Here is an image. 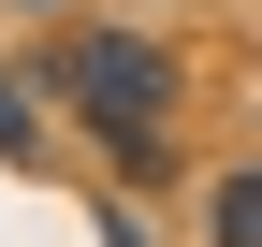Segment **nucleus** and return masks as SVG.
<instances>
[{
  "label": "nucleus",
  "mask_w": 262,
  "mask_h": 247,
  "mask_svg": "<svg viewBox=\"0 0 262 247\" xmlns=\"http://www.w3.org/2000/svg\"><path fill=\"white\" fill-rule=\"evenodd\" d=\"M58 87L88 102V131L117 145V175H160V102H175V58L131 44V29H73L58 44Z\"/></svg>",
  "instance_id": "1"
},
{
  "label": "nucleus",
  "mask_w": 262,
  "mask_h": 247,
  "mask_svg": "<svg viewBox=\"0 0 262 247\" xmlns=\"http://www.w3.org/2000/svg\"><path fill=\"white\" fill-rule=\"evenodd\" d=\"M204 233H219V247H262V160H248V175H219V204H204Z\"/></svg>",
  "instance_id": "2"
},
{
  "label": "nucleus",
  "mask_w": 262,
  "mask_h": 247,
  "mask_svg": "<svg viewBox=\"0 0 262 247\" xmlns=\"http://www.w3.org/2000/svg\"><path fill=\"white\" fill-rule=\"evenodd\" d=\"M0 160H44V102H29L15 73H0Z\"/></svg>",
  "instance_id": "3"
}]
</instances>
